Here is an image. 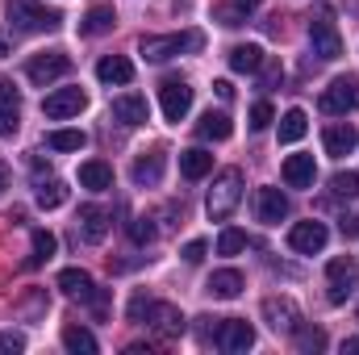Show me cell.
I'll return each mask as SVG.
<instances>
[{
    "instance_id": "cell-41",
    "label": "cell",
    "mask_w": 359,
    "mask_h": 355,
    "mask_svg": "<svg viewBox=\"0 0 359 355\" xmlns=\"http://www.w3.org/2000/svg\"><path fill=\"white\" fill-rule=\"evenodd\" d=\"M205 251H209V247H205L201 239H192V243L184 247V264H201V260H205Z\"/></svg>"
},
{
    "instance_id": "cell-31",
    "label": "cell",
    "mask_w": 359,
    "mask_h": 355,
    "mask_svg": "<svg viewBox=\"0 0 359 355\" xmlns=\"http://www.w3.org/2000/svg\"><path fill=\"white\" fill-rule=\"evenodd\" d=\"M34 196H38L42 209H59V205L67 201V184H63V180H38V192H34Z\"/></svg>"
},
{
    "instance_id": "cell-26",
    "label": "cell",
    "mask_w": 359,
    "mask_h": 355,
    "mask_svg": "<svg viewBox=\"0 0 359 355\" xmlns=\"http://www.w3.org/2000/svg\"><path fill=\"white\" fill-rule=\"evenodd\" d=\"M80 184L92 192H104V188H113V168L100 159H88V163H80Z\"/></svg>"
},
{
    "instance_id": "cell-10",
    "label": "cell",
    "mask_w": 359,
    "mask_h": 355,
    "mask_svg": "<svg viewBox=\"0 0 359 355\" xmlns=\"http://www.w3.org/2000/svg\"><path fill=\"white\" fill-rule=\"evenodd\" d=\"M264 322H268L276 335H292L301 326V309L292 297H268L264 301Z\"/></svg>"
},
{
    "instance_id": "cell-19",
    "label": "cell",
    "mask_w": 359,
    "mask_h": 355,
    "mask_svg": "<svg viewBox=\"0 0 359 355\" xmlns=\"http://www.w3.org/2000/svg\"><path fill=\"white\" fill-rule=\"evenodd\" d=\"M205 293L217 297V301H234V297L243 293V272H238V267H222V272H213L209 284H205Z\"/></svg>"
},
{
    "instance_id": "cell-20",
    "label": "cell",
    "mask_w": 359,
    "mask_h": 355,
    "mask_svg": "<svg viewBox=\"0 0 359 355\" xmlns=\"http://www.w3.org/2000/svg\"><path fill=\"white\" fill-rule=\"evenodd\" d=\"M96 80H100V84H130V80H134V63H130L126 55H104V59L96 63Z\"/></svg>"
},
{
    "instance_id": "cell-29",
    "label": "cell",
    "mask_w": 359,
    "mask_h": 355,
    "mask_svg": "<svg viewBox=\"0 0 359 355\" xmlns=\"http://www.w3.org/2000/svg\"><path fill=\"white\" fill-rule=\"evenodd\" d=\"M305 130H309L305 109H288V113L280 117V142H301V138H305Z\"/></svg>"
},
{
    "instance_id": "cell-48",
    "label": "cell",
    "mask_w": 359,
    "mask_h": 355,
    "mask_svg": "<svg viewBox=\"0 0 359 355\" xmlns=\"http://www.w3.org/2000/svg\"><path fill=\"white\" fill-rule=\"evenodd\" d=\"M4 51H8V42H4V38H0V55H4Z\"/></svg>"
},
{
    "instance_id": "cell-32",
    "label": "cell",
    "mask_w": 359,
    "mask_h": 355,
    "mask_svg": "<svg viewBox=\"0 0 359 355\" xmlns=\"http://www.w3.org/2000/svg\"><path fill=\"white\" fill-rule=\"evenodd\" d=\"M292 339H297V351H322L326 347V335L318 326H297Z\"/></svg>"
},
{
    "instance_id": "cell-35",
    "label": "cell",
    "mask_w": 359,
    "mask_h": 355,
    "mask_svg": "<svg viewBox=\"0 0 359 355\" xmlns=\"http://www.w3.org/2000/svg\"><path fill=\"white\" fill-rule=\"evenodd\" d=\"M247 247V234L243 230H222V239H217V255H238Z\"/></svg>"
},
{
    "instance_id": "cell-11",
    "label": "cell",
    "mask_w": 359,
    "mask_h": 355,
    "mask_svg": "<svg viewBox=\"0 0 359 355\" xmlns=\"http://www.w3.org/2000/svg\"><path fill=\"white\" fill-rule=\"evenodd\" d=\"M217 347L230 351V355L251 351V347H255V330H251V322H243V318H222V326H217Z\"/></svg>"
},
{
    "instance_id": "cell-1",
    "label": "cell",
    "mask_w": 359,
    "mask_h": 355,
    "mask_svg": "<svg viewBox=\"0 0 359 355\" xmlns=\"http://www.w3.org/2000/svg\"><path fill=\"white\" fill-rule=\"evenodd\" d=\"M205 46V34L201 29H184V34H147L138 42V55H147L151 63H168L176 55H188V51H201Z\"/></svg>"
},
{
    "instance_id": "cell-27",
    "label": "cell",
    "mask_w": 359,
    "mask_h": 355,
    "mask_svg": "<svg viewBox=\"0 0 359 355\" xmlns=\"http://www.w3.org/2000/svg\"><path fill=\"white\" fill-rule=\"evenodd\" d=\"M180 172L188 180H201L213 172V155L209 151H201V147H192V151H180Z\"/></svg>"
},
{
    "instance_id": "cell-16",
    "label": "cell",
    "mask_w": 359,
    "mask_h": 355,
    "mask_svg": "<svg viewBox=\"0 0 359 355\" xmlns=\"http://www.w3.org/2000/svg\"><path fill=\"white\" fill-rule=\"evenodd\" d=\"M147 96L142 92H126V96H117L113 100V121H121V126H142L147 121Z\"/></svg>"
},
{
    "instance_id": "cell-25",
    "label": "cell",
    "mask_w": 359,
    "mask_h": 355,
    "mask_svg": "<svg viewBox=\"0 0 359 355\" xmlns=\"http://www.w3.org/2000/svg\"><path fill=\"white\" fill-rule=\"evenodd\" d=\"M196 134H201L205 142H226V138L234 134V126H230V117H226V113H213V109H209V113L196 121Z\"/></svg>"
},
{
    "instance_id": "cell-24",
    "label": "cell",
    "mask_w": 359,
    "mask_h": 355,
    "mask_svg": "<svg viewBox=\"0 0 359 355\" xmlns=\"http://www.w3.org/2000/svg\"><path fill=\"white\" fill-rule=\"evenodd\" d=\"M230 67H234V72H243V76L259 72V67H264V46H255V42L230 46Z\"/></svg>"
},
{
    "instance_id": "cell-21",
    "label": "cell",
    "mask_w": 359,
    "mask_h": 355,
    "mask_svg": "<svg viewBox=\"0 0 359 355\" xmlns=\"http://www.w3.org/2000/svg\"><path fill=\"white\" fill-rule=\"evenodd\" d=\"M80 234H84V243H104V234H109V213H104L100 205H84V209H80Z\"/></svg>"
},
{
    "instance_id": "cell-28",
    "label": "cell",
    "mask_w": 359,
    "mask_h": 355,
    "mask_svg": "<svg viewBox=\"0 0 359 355\" xmlns=\"http://www.w3.org/2000/svg\"><path fill=\"white\" fill-rule=\"evenodd\" d=\"M63 347H67V351H76V355H96L100 343H96V335H92V330H84V326H76V322H72V326H63Z\"/></svg>"
},
{
    "instance_id": "cell-36",
    "label": "cell",
    "mask_w": 359,
    "mask_h": 355,
    "mask_svg": "<svg viewBox=\"0 0 359 355\" xmlns=\"http://www.w3.org/2000/svg\"><path fill=\"white\" fill-rule=\"evenodd\" d=\"M271 121H276V113H271V105H268V100L251 105V130H268Z\"/></svg>"
},
{
    "instance_id": "cell-22",
    "label": "cell",
    "mask_w": 359,
    "mask_h": 355,
    "mask_svg": "<svg viewBox=\"0 0 359 355\" xmlns=\"http://www.w3.org/2000/svg\"><path fill=\"white\" fill-rule=\"evenodd\" d=\"M117 25V13H113V4H96L84 13V21H80V34L84 38H100V34H109Z\"/></svg>"
},
{
    "instance_id": "cell-14",
    "label": "cell",
    "mask_w": 359,
    "mask_h": 355,
    "mask_svg": "<svg viewBox=\"0 0 359 355\" xmlns=\"http://www.w3.org/2000/svg\"><path fill=\"white\" fill-rule=\"evenodd\" d=\"M255 213H259L264 226H280L288 217V196L280 188H259L255 192Z\"/></svg>"
},
{
    "instance_id": "cell-38",
    "label": "cell",
    "mask_w": 359,
    "mask_h": 355,
    "mask_svg": "<svg viewBox=\"0 0 359 355\" xmlns=\"http://www.w3.org/2000/svg\"><path fill=\"white\" fill-rule=\"evenodd\" d=\"M21 126V109H0V138H13Z\"/></svg>"
},
{
    "instance_id": "cell-6",
    "label": "cell",
    "mask_w": 359,
    "mask_h": 355,
    "mask_svg": "<svg viewBox=\"0 0 359 355\" xmlns=\"http://www.w3.org/2000/svg\"><path fill=\"white\" fill-rule=\"evenodd\" d=\"M138 322H147L155 335H163V339H180L184 335V314H180V305H168V301H147V309H142V318Z\"/></svg>"
},
{
    "instance_id": "cell-5",
    "label": "cell",
    "mask_w": 359,
    "mask_h": 355,
    "mask_svg": "<svg viewBox=\"0 0 359 355\" xmlns=\"http://www.w3.org/2000/svg\"><path fill=\"white\" fill-rule=\"evenodd\" d=\"M359 109V80L355 76H339L322 88V113L330 117H343V113H355Z\"/></svg>"
},
{
    "instance_id": "cell-7",
    "label": "cell",
    "mask_w": 359,
    "mask_h": 355,
    "mask_svg": "<svg viewBox=\"0 0 359 355\" xmlns=\"http://www.w3.org/2000/svg\"><path fill=\"white\" fill-rule=\"evenodd\" d=\"M67 72H72V59H67L63 51H42V55H34V59L25 63V76H29L38 88H46V84L63 80Z\"/></svg>"
},
{
    "instance_id": "cell-3",
    "label": "cell",
    "mask_w": 359,
    "mask_h": 355,
    "mask_svg": "<svg viewBox=\"0 0 359 355\" xmlns=\"http://www.w3.org/2000/svg\"><path fill=\"white\" fill-rule=\"evenodd\" d=\"M8 25L17 29V34H46V29H55L63 17L55 13V8H46L42 0H8Z\"/></svg>"
},
{
    "instance_id": "cell-30",
    "label": "cell",
    "mask_w": 359,
    "mask_h": 355,
    "mask_svg": "<svg viewBox=\"0 0 359 355\" xmlns=\"http://www.w3.org/2000/svg\"><path fill=\"white\" fill-rule=\"evenodd\" d=\"M46 147L50 151H84L88 147V134L84 130H50L46 134Z\"/></svg>"
},
{
    "instance_id": "cell-13",
    "label": "cell",
    "mask_w": 359,
    "mask_h": 355,
    "mask_svg": "<svg viewBox=\"0 0 359 355\" xmlns=\"http://www.w3.org/2000/svg\"><path fill=\"white\" fill-rule=\"evenodd\" d=\"M84 105H88V96H84L80 88H55L46 100H42V113H46L50 121H63V117H76Z\"/></svg>"
},
{
    "instance_id": "cell-8",
    "label": "cell",
    "mask_w": 359,
    "mask_h": 355,
    "mask_svg": "<svg viewBox=\"0 0 359 355\" xmlns=\"http://www.w3.org/2000/svg\"><path fill=\"white\" fill-rule=\"evenodd\" d=\"M326 280H330V301L343 305V301L359 288V264L351 255H339V260L326 264Z\"/></svg>"
},
{
    "instance_id": "cell-23",
    "label": "cell",
    "mask_w": 359,
    "mask_h": 355,
    "mask_svg": "<svg viewBox=\"0 0 359 355\" xmlns=\"http://www.w3.org/2000/svg\"><path fill=\"white\" fill-rule=\"evenodd\" d=\"M163 180V151H151L142 159H134V184L138 188H155Z\"/></svg>"
},
{
    "instance_id": "cell-46",
    "label": "cell",
    "mask_w": 359,
    "mask_h": 355,
    "mask_svg": "<svg viewBox=\"0 0 359 355\" xmlns=\"http://www.w3.org/2000/svg\"><path fill=\"white\" fill-rule=\"evenodd\" d=\"M255 4H264V0H238V8H255Z\"/></svg>"
},
{
    "instance_id": "cell-4",
    "label": "cell",
    "mask_w": 359,
    "mask_h": 355,
    "mask_svg": "<svg viewBox=\"0 0 359 355\" xmlns=\"http://www.w3.org/2000/svg\"><path fill=\"white\" fill-rule=\"evenodd\" d=\"M309 42H313V55L326 59V63H334V59L343 55V34H339L330 8H318V13L309 17Z\"/></svg>"
},
{
    "instance_id": "cell-40",
    "label": "cell",
    "mask_w": 359,
    "mask_h": 355,
    "mask_svg": "<svg viewBox=\"0 0 359 355\" xmlns=\"http://www.w3.org/2000/svg\"><path fill=\"white\" fill-rule=\"evenodd\" d=\"M0 351H8V355L25 351V335H17V330H4V335H0Z\"/></svg>"
},
{
    "instance_id": "cell-45",
    "label": "cell",
    "mask_w": 359,
    "mask_h": 355,
    "mask_svg": "<svg viewBox=\"0 0 359 355\" xmlns=\"http://www.w3.org/2000/svg\"><path fill=\"white\" fill-rule=\"evenodd\" d=\"M347 351L359 355V339H347V343H343V355H347Z\"/></svg>"
},
{
    "instance_id": "cell-37",
    "label": "cell",
    "mask_w": 359,
    "mask_h": 355,
    "mask_svg": "<svg viewBox=\"0 0 359 355\" xmlns=\"http://www.w3.org/2000/svg\"><path fill=\"white\" fill-rule=\"evenodd\" d=\"M130 239H134L138 247H142V243H151V239H155V226H151V217H134V222H130Z\"/></svg>"
},
{
    "instance_id": "cell-47",
    "label": "cell",
    "mask_w": 359,
    "mask_h": 355,
    "mask_svg": "<svg viewBox=\"0 0 359 355\" xmlns=\"http://www.w3.org/2000/svg\"><path fill=\"white\" fill-rule=\"evenodd\" d=\"M4 184H8V172H4V168H0V192H4Z\"/></svg>"
},
{
    "instance_id": "cell-44",
    "label": "cell",
    "mask_w": 359,
    "mask_h": 355,
    "mask_svg": "<svg viewBox=\"0 0 359 355\" xmlns=\"http://www.w3.org/2000/svg\"><path fill=\"white\" fill-rule=\"evenodd\" d=\"M213 92H217L222 100H230V96H234V88H230V80H217V84H213Z\"/></svg>"
},
{
    "instance_id": "cell-2",
    "label": "cell",
    "mask_w": 359,
    "mask_h": 355,
    "mask_svg": "<svg viewBox=\"0 0 359 355\" xmlns=\"http://www.w3.org/2000/svg\"><path fill=\"white\" fill-rule=\"evenodd\" d=\"M238 201H243V172H238V168H226V172H217L213 188H209L205 213H209L213 222H226V217L238 209Z\"/></svg>"
},
{
    "instance_id": "cell-33",
    "label": "cell",
    "mask_w": 359,
    "mask_h": 355,
    "mask_svg": "<svg viewBox=\"0 0 359 355\" xmlns=\"http://www.w3.org/2000/svg\"><path fill=\"white\" fill-rule=\"evenodd\" d=\"M55 255V234L50 230H34V255H29V264L38 267V264H46Z\"/></svg>"
},
{
    "instance_id": "cell-17",
    "label": "cell",
    "mask_w": 359,
    "mask_h": 355,
    "mask_svg": "<svg viewBox=\"0 0 359 355\" xmlns=\"http://www.w3.org/2000/svg\"><path fill=\"white\" fill-rule=\"evenodd\" d=\"M59 288H63L72 301H84V305L96 297V284H92V276L84 267H63V272H59Z\"/></svg>"
},
{
    "instance_id": "cell-9",
    "label": "cell",
    "mask_w": 359,
    "mask_h": 355,
    "mask_svg": "<svg viewBox=\"0 0 359 355\" xmlns=\"http://www.w3.org/2000/svg\"><path fill=\"white\" fill-rule=\"evenodd\" d=\"M159 105H163V117L168 121H184L188 109H192V84L180 80V76H168L159 84Z\"/></svg>"
},
{
    "instance_id": "cell-34",
    "label": "cell",
    "mask_w": 359,
    "mask_h": 355,
    "mask_svg": "<svg viewBox=\"0 0 359 355\" xmlns=\"http://www.w3.org/2000/svg\"><path fill=\"white\" fill-rule=\"evenodd\" d=\"M330 192L334 196H347V201L359 196V172H339V176L330 180Z\"/></svg>"
},
{
    "instance_id": "cell-43",
    "label": "cell",
    "mask_w": 359,
    "mask_h": 355,
    "mask_svg": "<svg viewBox=\"0 0 359 355\" xmlns=\"http://www.w3.org/2000/svg\"><path fill=\"white\" fill-rule=\"evenodd\" d=\"M217 17H222V25H243V13L238 8H217Z\"/></svg>"
},
{
    "instance_id": "cell-39",
    "label": "cell",
    "mask_w": 359,
    "mask_h": 355,
    "mask_svg": "<svg viewBox=\"0 0 359 355\" xmlns=\"http://www.w3.org/2000/svg\"><path fill=\"white\" fill-rule=\"evenodd\" d=\"M0 109H21V96L13 88V80H4V76H0Z\"/></svg>"
},
{
    "instance_id": "cell-15",
    "label": "cell",
    "mask_w": 359,
    "mask_h": 355,
    "mask_svg": "<svg viewBox=\"0 0 359 355\" xmlns=\"http://www.w3.org/2000/svg\"><path fill=\"white\" fill-rule=\"evenodd\" d=\"M322 147H326V155L347 159L359 147V130L355 126H326V130H322Z\"/></svg>"
},
{
    "instance_id": "cell-42",
    "label": "cell",
    "mask_w": 359,
    "mask_h": 355,
    "mask_svg": "<svg viewBox=\"0 0 359 355\" xmlns=\"http://www.w3.org/2000/svg\"><path fill=\"white\" fill-rule=\"evenodd\" d=\"M259 72H264V84H268V88H276V84L284 80V72H280V63H268V59H264V67H259Z\"/></svg>"
},
{
    "instance_id": "cell-18",
    "label": "cell",
    "mask_w": 359,
    "mask_h": 355,
    "mask_svg": "<svg viewBox=\"0 0 359 355\" xmlns=\"http://www.w3.org/2000/svg\"><path fill=\"white\" fill-rule=\"evenodd\" d=\"M313 180H318L313 155H288L284 159V184L288 188H313Z\"/></svg>"
},
{
    "instance_id": "cell-12",
    "label": "cell",
    "mask_w": 359,
    "mask_h": 355,
    "mask_svg": "<svg viewBox=\"0 0 359 355\" xmlns=\"http://www.w3.org/2000/svg\"><path fill=\"white\" fill-rule=\"evenodd\" d=\"M326 239H330V230H326L322 222H297V226L288 230V247H292L297 255H318V251L326 247Z\"/></svg>"
}]
</instances>
